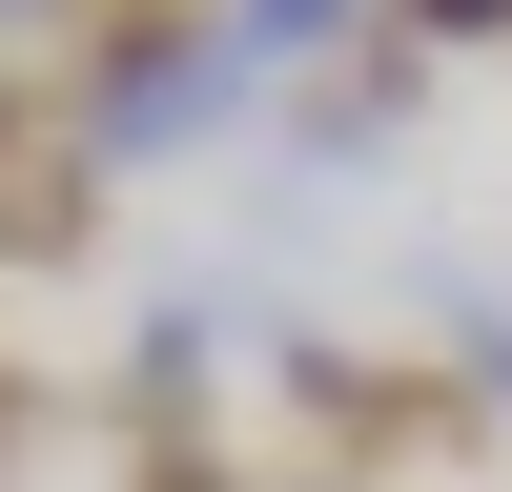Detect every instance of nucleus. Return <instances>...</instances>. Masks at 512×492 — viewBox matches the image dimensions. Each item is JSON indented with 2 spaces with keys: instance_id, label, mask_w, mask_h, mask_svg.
<instances>
[{
  "instance_id": "2",
  "label": "nucleus",
  "mask_w": 512,
  "mask_h": 492,
  "mask_svg": "<svg viewBox=\"0 0 512 492\" xmlns=\"http://www.w3.org/2000/svg\"><path fill=\"white\" fill-rule=\"evenodd\" d=\"M410 41H431V62H472V41H512V0H390Z\"/></svg>"
},
{
  "instance_id": "3",
  "label": "nucleus",
  "mask_w": 512,
  "mask_h": 492,
  "mask_svg": "<svg viewBox=\"0 0 512 492\" xmlns=\"http://www.w3.org/2000/svg\"><path fill=\"white\" fill-rule=\"evenodd\" d=\"M62 21H82V0H0V41H62Z\"/></svg>"
},
{
  "instance_id": "4",
  "label": "nucleus",
  "mask_w": 512,
  "mask_h": 492,
  "mask_svg": "<svg viewBox=\"0 0 512 492\" xmlns=\"http://www.w3.org/2000/svg\"><path fill=\"white\" fill-rule=\"evenodd\" d=\"M21 410H41V390H21V369H0V472H21Z\"/></svg>"
},
{
  "instance_id": "1",
  "label": "nucleus",
  "mask_w": 512,
  "mask_h": 492,
  "mask_svg": "<svg viewBox=\"0 0 512 492\" xmlns=\"http://www.w3.org/2000/svg\"><path fill=\"white\" fill-rule=\"evenodd\" d=\"M103 226V144H0V267H82Z\"/></svg>"
}]
</instances>
